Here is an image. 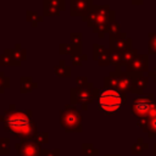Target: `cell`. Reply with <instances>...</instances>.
<instances>
[{
    "instance_id": "obj_1",
    "label": "cell",
    "mask_w": 156,
    "mask_h": 156,
    "mask_svg": "<svg viewBox=\"0 0 156 156\" xmlns=\"http://www.w3.org/2000/svg\"><path fill=\"white\" fill-rule=\"evenodd\" d=\"M116 12L110 9L108 5H93L89 12L82 17L87 22L88 27L93 28V32L98 34L99 38H102L107 32L110 24L115 22Z\"/></svg>"
},
{
    "instance_id": "obj_26",
    "label": "cell",
    "mask_w": 156,
    "mask_h": 156,
    "mask_svg": "<svg viewBox=\"0 0 156 156\" xmlns=\"http://www.w3.org/2000/svg\"><path fill=\"white\" fill-rule=\"evenodd\" d=\"M93 48H94V49H93V50H94V55H93V57H94L95 61H98V58L102 55V52H104L106 49H105L104 46L99 45L98 43H94V44H93Z\"/></svg>"
},
{
    "instance_id": "obj_3",
    "label": "cell",
    "mask_w": 156,
    "mask_h": 156,
    "mask_svg": "<svg viewBox=\"0 0 156 156\" xmlns=\"http://www.w3.org/2000/svg\"><path fill=\"white\" fill-rule=\"evenodd\" d=\"M124 94L117 89H104L99 95V108L105 113H115L124 104Z\"/></svg>"
},
{
    "instance_id": "obj_7",
    "label": "cell",
    "mask_w": 156,
    "mask_h": 156,
    "mask_svg": "<svg viewBox=\"0 0 156 156\" xmlns=\"http://www.w3.org/2000/svg\"><path fill=\"white\" fill-rule=\"evenodd\" d=\"M108 43H110V50L117 51V52H123V51H126L128 49H132L133 40L127 37L126 32H122L118 37L110 38Z\"/></svg>"
},
{
    "instance_id": "obj_15",
    "label": "cell",
    "mask_w": 156,
    "mask_h": 156,
    "mask_svg": "<svg viewBox=\"0 0 156 156\" xmlns=\"http://www.w3.org/2000/svg\"><path fill=\"white\" fill-rule=\"evenodd\" d=\"M20 87H21V89H20L21 93H28V91L33 90L34 88H37L38 84L30 77H22L20 80Z\"/></svg>"
},
{
    "instance_id": "obj_9",
    "label": "cell",
    "mask_w": 156,
    "mask_h": 156,
    "mask_svg": "<svg viewBox=\"0 0 156 156\" xmlns=\"http://www.w3.org/2000/svg\"><path fill=\"white\" fill-rule=\"evenodd\" d=\"M65 10V0H43L44 16H58Z\"/></svg>"
},
{
    "instance_id": "obj_13",
    "label": "cell",
    "mask_w": 156,
    "mask_h": 156,
    "mask_svg": "<svg viewBox=\"0 0 156 156\" xmlns=\"http://www.w3.org/2000/svg\"><path fill=\"white\" fill-rule=\"evenodd\" d=\"M54 71H55V74L58 76V77H69L71 76V67L66 65L65 60H60L58 63L54 67Z\"/></svg>"
},
{
    "instance_id": "obj_25",
    "label": "cell",
    "mask_w": 156,
    "mask_h": 156,
    "mask_svg": "<svg viewBox=\"0 0 156 156\" xmlns=\"http://www.w3.org/2000/svg\"><path fill=\"white\" fill-rule=\"evenodd\" d=\"M9 87H10V79L4 74V72L0 71V93H2Z\"/></svg>"
},
{
    "instance_id": "obj_17",
    "label": "cell",
    "mask_w": 156,
    "mask_h": 156,
    "mask_svg": "<svg viewBox=\"0 0 156 156\" xmlns=\"http://www.w3.org/2000/svg\"><path fill=\"white\" fill-rule=\"evenodd\" d=\"M26 17H27V21H28V22H30L33 27H37L38 22H41V21H43V17H41V16H39L37 12L30 11V10H28V11H27Z\"/></svg>"
},
{
    "instance_id": "obj_6",
    "label": "cell",
    "mask_w": 156,
    "mask_h": 156,
    "mask_svg": "<svg viewBox=\"0 0 156 156\" xmlns=\"http://www.w3.org/2000/svg\"><path fill=\"white\" fill-rule=\"evenodd\" d=\"M61 123L68 130H77L80 127V117L78 111L72 106H66L61 112Z\"/></svg>"
},
{
    "instance_id": "obj_8",
    "label": "cell",
    "mask_w": 156,
    "mask_h": 156,
    "mask_svg": "<svg viewBox=\"0 0 156 156\" xmlns=\"http://www.w3.org/2000/svg\"><path fill=\"white\" fill-rule=\"evenodd\" d=\"M149 56L146 54L138 55L128 66H126V72L128 73H144L147 71V63H149Z\"/></svg>"
},
{
    "instance_id": "obj_27",
    "label": "cell",
    "mask_w": 156,
    "mask_h": 156,
    "mask_svg": "<svg viewBox=\"0 0 156 156\" xmlns=\"http://www.w3.org/2000/svg\"><path fill=\"white\" fill-rule=\"evenodd\" d=\"M87 83H88V79H87V77H78V78L76 79V84H77V87L84 85V84H87Z\"/></svg>"
},
{
    "instance_id": "obj_18",
    "label": "cell",
    "mask_w": 156,
    "mask_h": 156,
    "mask_svg": "<svg viewBox=\"0 0 156 156\" xmlns=\"http://www.w3.org/2000/svg\"><path fill=\"white\" fill-rule=\"evenodd\" d=\"M107 33L110 34V38H116V37H118V35L122 33V29H121V24H119L117 21L112 22V23L110 24L108 29H107Z\"/></svg>"
},
{
    "instance_id": "obj_24",
    "label": "cell",
    "mask_w": 156,
    "mask_h": 156,
    "mask_svg": "<svg viewBox=\"0 0 156 156\" xmlns=\"http://www.w3.org/2000/svg\"><path fill=\"white\" fill-rule=\"evenodd\" d=\"M69 38H71V43L74 44V45H78V46H82V33L79 32H72L69 34Z\"/></svg>"
},
{
    "instance_id": "obj_12",
    "label": "cell",
    "mask_w": 156,
    "mask_h": 156,
    "mask_svg": "<svg viewBox=\"0 0 156 156\" xmlns=\"http://www.w3.org/2000/svg\"><path fill=\"white\" fill-rule=\"evenodd\" d=\"M6 51L9 52V55H10L12 58H15V60L18 61V62H22L23 60L27 58V51H26V49H22V46H21L20 43H17V44L15 45V49H9V50H6Z\"/></svg>"
},
{
    "instance_id": "obj_14",
    "label": "cell",
    "mask_w": 156,
    "mask_h": 156,
    "mask_svg": "<svg viewBox=\"0 0 156 156\" xmlns=\"http://www.w3.org/2000/svg\"><path fill=\"white\" fill-rule=\"evenodd\" d=\"M138 56V51L135 49H128L123 52H121V66L123 65L124 67L128 66L135 57Z\"/></svg>"
},
{
    "instance_id": "obj_19",
    "label": "cell",
    "mask_w": 156,
    "mask_h": 156,
    "mask_svg": "<svg viewBox=\"0 0 156 156\" xmlns=\"http://www.w3.org/2000/svg\"><path fill=\"white\" fill-rule=\"evenodd\" d=\"M110 54H111L110 50H105V51L102 52V55L98 58V63H99V66H108V65H111Z\"/></svg>"
},
{
    "instance_id": "obj_21",
    "label": "cell",
    "mask_w": 156,
    "mask_h": 156,
    "mask_svg": "<svg viewBox=\"0 0 156 156\" xmlns=\"http://www.w3.org/2000/svg\"><path fill=\"white\" fill-rule=\"evenodd\" d=\"M110 51H111V54H110L111 65H113V66H115V68L121 67V52L112 51V50H110Z\"/></svg>"
},
{
    "instance_id": "obj_11",
    "label": "cell",
    "mask_w": 156,
    "mask_h": 156,
    "mask_svg": "<svg viewBox=\"0 0 156 156\" xmlns=\"http://www.w3.org/2000/svg\"><path fill=\"white\" fill-rule=\"evenodd\" d=\"M60 50H58V52L61 54V55H65V54H67V55H69V56H72V55H80V51H82V46H78V45H74V44H67V43H61L60 44Z\"/></svg>"
},
{
    "instance_id": "obj_4",
    "label": "cell",
    "mask_w": 156,
    "mask_h": 156,
    "mask_svg": "<svg viewBox=\"0 0 156 156\" xmlns=\"http://www.w3.org/2000/svg\"><path fill=\"white\" fill-rule=\"evenodd\" d=\"M132 111L135 116L143 118H151L156 116V99L154 95L141 96L134 100L132 105Z\"/></svg>"
},
{
    "instance_id": "obj_20",
    "label": "cell",
    "mask_w": 156,
    "mask_h": 156,
    "mask_svg": "<svg viewBox=\"0 0 156 156\" xmlns=\"http://www.w3.org/2000/svg\"><path fill=\"white\" fill-rule=\"evenodd\" d=\"M23 151H26L24 156H37L38 154V149H37V145L32 144V143H27L26 145L23 144Z\"/></svg>"
},
{
    "instance_id": "obj_29",
    "label": "cell",
    "mask_w": 156,
    "mask_h": 156,
    "mask_svg": "<svg viewBox=\"0 0 156 156\" xmlns=\"http://www.w3.org/2000/svg\"><path fill=\"white\" fill-rule=\"evenodd\" d=\"M130 1H132V4H134V5H140V4L144 2V0H130Z\"/></svg>"
},
{
    "instance_id": "obj_5",
    "label": "cell",
    "mask_w": 156,
    "mask_h": 156,
    "mask_svg": "<svg viewBox=\"0 0 156 156\" xmlns=\"http://www.w3.org/2000/svg\"><path fill=\"white\" fill-rule=\"evenodd\" d=\"M96 94H98V90L94 88L93 83L88 82L87 84L76 87L71 90V100L72 102L87 104V102H90L95 98Z\"/></svg>"
},
{
    "instance_id": "obj_28",
    "label": "cell",
    "mask_w": 156,
    "mask_h": 156,
    "mask_svg": "<svg viewBox=\"0 0 156 156\" xmlns=\"http://www.w3.org/2000/svg\"><path fill=\"white\" fill-rule=\"evenodd\" d=\"M149 76H150V77L154 79V82L156 83V66H155L151 71H149Z\"/></svg>"
},
{
    "instance_id": "obj_22",
    "label": "cell",
    "mask_w": 156,
    "mask_h": 156,
    "mask_svg": "<svg viewBox=\"0 0 156 156\" xmlns=\"http://www.w3.org/2000/svg\"><path fill=\"white\" fill-rule=\"evenodd\" d=\"M88 58V55H72L71 56V62H72V65L73 66H80L82 63H83V61H85Z\"/></svg>"
},
{
    "instance_id": "obj_16",
    "label": "cell",
    "mask_w": 156,
    "mask_h": 156,
    "mask_svg": "<svg viewBox=\"0 0 156 156\" xmlns=\"http://www.w3.org/2000/svg\"><path fill=\"white\" fill-rule=\"evenodd\" d=\"M0 66H16V67H18V66H21V62H18L15 58H12L9 55V52L5 50L0 55Z\"/></svg>"
},
{
    "instance_id": "obj_2",
    "label": "cell",
    "mask_w": 156,
    "mask_h": 156,
    "mask_svg": "<svg viewBox=\"0 0 156 156\" xmlns=\"http://www.w3.org/2000/svg\"><path fill=\"white\" fill-rule=\"evenodd\" d=\"M5 126L12 133L18 135H30L35 129V126L30 121L29 116L22 111H12L6 115Z\"/></svg>"
},
{
    "instance_id": "obj_10",
    "label": "cell",
    "mask_w": 156,
    "mask_h": 156,
    "mask_svg": "<svg viewBox=\"0 0 156 156\" xmlns=\"http://www.w3.org/2000/svg\"><path fill=\"white\" fill-rule=\"evenodd\" d=\"M93 5V0H71V16L84 17Z\"/></svg>"
},
{
    "instance_id": "obj_23",
    "label": "cell",
    "mask_w": 156,
    "mask_h": 156,
    "mask_svg": "<svg viewBox=\"0 0 156 156\" xmlns=\"http://www.w3.org/2000/svg\"><path fill=\"white\" fill-rule=\"evenodd\" d=\"M149 52L156 54V33H149Z\"/></svg>"
}]
</instances>
